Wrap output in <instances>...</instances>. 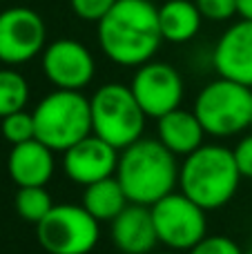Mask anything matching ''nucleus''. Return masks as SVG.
<instances>
[{
	"mask_svg": "<svg viewBox=\"0 0 252 254\" xmlns=\"http://www.w3.org/2000/svg\"><path fill=\"white\" fill-rule=\"evenodd\" d=\"M205 136L208 134H205L201 121L196 119V114L190 110H183V107L172 110L170 114L156 121V138L179 158H186L188 154L199 149Z\"/></svg>",
	"mask_w": 252,
	"mask_h": 254,
	"instance_id": "nucleus-16",
	"label": "nucleus"
},
{
	"mask_svg": "<svg viewBox=\"0 0 252 254\" xmlns=\"http://www.w3.org/2000/svg\"><path fill=\"white\" fill-rule=\"evenodd\" d=\"M192 112L208 136H239L252 127V87L219 76L196 94Z\"/></svg>",
	"mask_w": 252,
	"mask_h": 254,
	"instance_id": "nucleus-6",
	"label": "nucleus"
},
{
	"mask_svg": "<svg viewBox=\"0 0 252 254\" xmlns=\"http://www.w3.org/2000/svg\"><path fill=\"white\" fill-rule=\"evenodd\" d=\"M47 47V25L29 7H9L0 11V63L18 67L34 61Z\"/></svg>",
	"mask_w": 252,
	"mask_h": 254,
	"instance_id": "nucleus-10",
	"label": "nucleus"
},
{
	"mask_svg": "<svg viewBox=\"0 0 252 254\" xmlns=\"http://www.w3.org/2000/svg\"><path fill=\"white\" fill-rule=\"evenodd\" d=\"M232 154H235V161L241 176L244 179H252V131L241 136L239 143L232 147Z\"/></svg>",
	"mask_w": 252,
	"mask_h": 254,
	"instance_id": "nucleus-25",
	"label": "nucleus"
},
{
	"mask_svg": "<svg viewBox=\"0 0 252 254\" xmlns=\"http://www.w3.org/2000/svg\"><path fill=\"white\" fill-rule=\"evenodd\" d=\"M119 154L121 152L114 145H110L96 134H89L63 152L61 165L67 179L87 188L96 181L110 179L116 174Z\"/></svg>",
	"mask_w": 252,
	"mask_h": 254,
	"instance_id": "nucleus-12",
	"label": "nucleus"
},
{
	"mask_svg": "<svg viewBox=\"0 0 252 254\" xmlns=\"http://www.w3.org/2000/svg\"><path fill=\"white\" fill-rule=\"evenodd\" d=\"M129 89L145 116L154 121L170 114L172 110H179L186 94L183 76L179 74L177 67L163 61H154V58L136 67Z\"/></svg>",
	"mask_w": 252,
	"mask_h": 254,
	"instance_id": "nucleus-9",
	"label": "nucleus"
},
{
	"mask_svg": "<svg viewBox=\"0 0 252 254\" xmlns=\"http://www.w3.org/2000/svg\"><path fill=\"white\" fill-rule=\"evenodd\" d=\"M237 9H239V18L252 20V0H237Z\"/></svg>",
	"mask_w": 252,
	"mask_h": 254,
	"instance_id": "nucleus-26",
	"label": "nucleus"
},
{
	"mask_svg": "<svg viewBox=\"0 0 252 254\" xmlns=\"http://www.w3.org/2000/svg\"><path fill=\"white\" fill-rule=\"evenodd\" d=\"M0 134L11 145H20V143L36 138L34 114L27 110H20V112H13V114L0 119Z\"/></svg>",
	"mask_w": 252,
	"mask_h": 254,
	"instance_id": "nucleus-21",
	"label": "nucleus"
},
{
	"mask_svg": "<svg viewBox=\"0 0 252 254\" xmlns=\"http://www.w3.org/2000/svg\"><path fill=\"white\" fill-rule=\"evenodd\" d=\"M36 138L54 152H65L92 134V110L83 92L54 89L34 107Z\"/></svg>",
	"mask_w": 252,
	"mask_h": 254,
	"instance_id": "nucleus-4",
	"label": "nucleus"
},
{
	"mask_svg": "<svg viewBox=\"0 0 252 254\" xmlns=\"http://www.w3.org/2000/svg\"><path fill=\"white\" fill-rule=\"evenodd\" d=\"M179 156H174L159 138H138L121 149L116 179L129 203L152 207L174 192L179 185Z\"/></svg>",
	"mask_w": 252,
	"mask_h": 254,
	"instance_id": "nucleus-2",
	"label": "nucleus"
},
{
	"mask_svg": "<svg viewBox=\"0 0 252 254\" xmlns=\"http://www.w3.org/2000/svg\"><path fill=\"white\" fill-rule=\"evenodd\" d=\"M114 4L116 0H69L71 11L85 22H98Z\"/></svg>",
	"mask_w": 252,
	"mask_h": 254,
	"instance_id": "nucleus-23",
	"label": "nucleus"
},
{
	"mask_svg": "<svg viewBox=\"0 0 252 254\" xmlns=\"http://www.w3.org/2000/svg\"><path fill=\"white\" fill-rule=\"evenodd\" d=\"M80 205L98 221H112L129 205L127 196H125L123 188H121L119 179L116 176H110V179H103V181H96V183L87 185L83 190V198H80Z\"/></svg>",
	"mask_w": 252,
	"mask_h": 254,
	"instance_id": "nucleus-18",
	"label": "nucleus"
},
{
	"mask_svg": "<svg viewBox=\"0 0 252 254\" xmlns=\"http://www.w3.org/2000/svg\"><path fill=\"white\" fill-rule=\"evenodd\" d=\"M38 138L11 145L7 156V172L18 188H45L56 172V156Z\"/></svg>",
	"mask_w": 252,
	"mask_h": 254,
	"instance_id": "nucleus-14",
	"label": "nucleus"
},
{
	"mask_svg": "<svg viewBox=\"0 0 252 254\" xmlns=\"http://www.w3.org/2000/svg\"><path fill=\"white\" fill-rule=\"evenodd\" d=\"M150 254H179V252H174V250H154Z\"/></svg>",
	"mask_w": 252,
	"mask_h": 254,
	"instance_id": "nucleus-27",
	"label": "nucleus"
},
{
	"mask_svg": "<svg viewBox=\"0 0 252 254\" xmlns=\"http://www.w3.org/2000/svg\"><path fill=\"white\" fill-rule=\"evenodd\" d=\"M54 205L56 203H54L52 194L47 192V188H18L16 198H13L18 216L34 225H38L52 212Z\"/></svg>",
	"mask_w": 252,
	"mask_h": 254,
	"instance_id": "nucleus-20",
	"label": "nucleus"
},
{
	"mask_svg": "<svg viewBox=\"0 0 252 254\" xmlns=\"http://www.w3.org/2000/svg\"><path fill=\"white\" fill-rule=\"evenodd\" d=\"M89 110H92V134L101 136L119 152L143 138L147 116L134 98L129 85H101L89 96Z\"/></svg>",
	"mask_w": 252,
	"mask_h": 254,
	"instance_id": "nucleus-5",
	"label": "nucleus"
},
{
	"mask_svg": "<svg viewBox=\"0 0 252 254\" xmlns=\"http://www.w3.org/2000/svg\"><path fill=\"white\" fill-rule=\"evenodd\" d=\"M241 179L232 149L217 143H203L179 167V190L205 212L226 207L235 198Z\"/></svg>",
	"mask_w": 252,
	"mask_h": 254,
	"instance_id": "nucleus-3",
	"label": "nucleus"
},
{
	"mask_svg": "<svg viewBox=\"0 0 252 254\" xmlns=\"http://www.w3.org/2000/svg\"><path fill=\"white\" fill-rule=\"evenodd\" d=\"M43 74L54 89L83 92L96 74V61L80 40L58 38L49 43L40 54Z\"/></svg>",
	"mask_w": 252,
	"mask_h": 254,
	"instance_id": "nucleus-11",
	"label": "nucleus"
},
{
	"mask_svg": "<svg viewBox=\"0 0 252 254\" xmlns=\"http://www.w3.org/2000/svg\"><path fill=\"white\" fill-rule=\"evenodd\" d=\"M212 65L221 78L252 87V20L239 18L219 36Z\"/></svg>",
	"mask_w": 252,
	"mask_h": 254,
	"instance_id": "nucleus-13",
	"label": "nucleus"
},
{
	"mask_svg": "<svg viewBox=\"0 0 252 254\" xmlns=\"http://www.w3.org/2000/svg\"><path fill=\"white\" fill-rule=\"evenodd\" d=\"M36 239L47 254H89L98 246L101 223L74 203H56L36 225Z\"/></svg>",
	"mask_w": 252,
	"mask_h": 254,
	"instance_id": "nucleus-7",
	"label": "nucleus"
},
{
	"mask_svg": "<svg viewBox=\"0 0 252 254\" xmlns=\"http://www.w3.org/2000/svg\"><path fill=\"white\" fill-rule=\"evenodd\" d=\"M96 40L114 65L134 69L145 65L163 43L159 7L152 0H116L96 22Z\"/></svg>",
	"mask_w": 252,
	"mask_h": 254,
	"instance_id": "nucleus-1",
	"label": "nucleus"
},
{
	"mask_svg": "<svg viewBox=\"0 0 252 254\" xmlns=\"http://www.w3.org/2000/svg\"><path fill=\"white\" fill-rule=\"evenodd\" d=\"M112 243L123 254H150L159 246L152 210L145 205L129 203L110 223Z\"/></svg>",
	"mask_w": 252,
	"mask_h": 254,
	"instance_id": "nucleus-15",
	"label": "nucleus"
},
{
	"mask_svg": "<svg viewBox=\"0 0 252 254\" xmlns=\"http://www.w3.org/2000/svg\"><path fill=\"white\" fill-rule=\"evenodd\" d=\"M159 25L163 40L181 45L196 38L203 16L194 0H165L159 7Z\"/></svg>",
	"mask_w": 252,
	"mask_h": 254,
	"instance_id": "nucleus-17",
	"label": "nucleus"
},
{
	"mask_svg": "<svg viewBox=\"0 0 252 254\" xmlns=\"http://www.w3.org/2000/svg\"><path fill=\"white\" fill-rule=\"evenodd\" d=\"M152 210L159 243L174 252H190L208 237L205 210L188 198L181 190L156 201Z\"/></svg>",
	"mask_w": 252,
	"mask_h": 254,
	"instance_id": "nucleus-8",
	"label": "nucleus"
},
{
	"mask_svg": "<svg viewBox=\"0 0 252 254\" xmlns=\"http://www.w3.org/2000/svg\"><path fill=\"white\" fill-rule=\"evenodd\" d=\"M246 254H252V248H250V250H248V252H246Z\"/></svg>",
	"mask_w": 252,
	"mask_h": 254,
	"instance_id": "nucleus-28",
	"label": "nucleus"
},
{
	"mask_svg": "<svg viewBox=\"0 0 252 254\" xmlns=\"http://www.w3.org/2000/svg\"><path fill=\"white\" fill-rule=\"evenodd\" d=\"M188 254H246V252L232 239L223 237V234H208Z\"/></svg>",
	"mask_w": 252,
	"mask_h": 254,
	"instance_id": "nucleus-24",
	"label": "nucleus"
},
{
	"mask_svg": "<svg viewBox=\"0 0 252 254\" xmlns=\"http://www.w3.org/2000/svg\"><path fill=\"white\" fill-rule=\"evenodd\" d=\"M203 20L210 22H228L239 16L237 0H194Z\"/></svg>",
	"mask_w": 252,
	"mask_h": 254,
	"instance_id": "nucleus-22",
	"label": "nucleus"
},
{
	"mask_svg": "<svg viewBox=\"0 0 252 254\" xmlns=\"http://www.w3.org/2000/svg\"><path fill=\"white\" fill-rule=\"evenodd\" d=\"M29 103V83L13 67L0 69V119L20 112Z\"/></svg>",
	"mask_w": 252,
	"mask_h": 254,
	"instance_id": "nucleus-19",
	"label": "nucleus"
},
{
	"mask_svg": "<svg viewBox=\"0 0 252 254\" xmlns=\"http://www.w3.org/2000/svg\"><path fill=\"white\" fill-rule=\"evenodd\" d=\"M250 248H252V237H250Z\"/></svg>",
	"mask_w": 252,
	"mask_h": 254,
	"instance_id": "nucleus-29",
	"label": "nucleus"
}]
</instances>
